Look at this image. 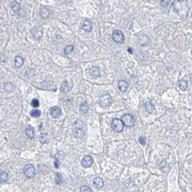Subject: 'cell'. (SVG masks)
Listing matches in <instances>:
<instances>
[{"mask_svg":"<svg viewBox=\"0 0 192 192\" xmlns=\"http://www.w3.org/2000/svg\"><path fill=\"white\" fill-rule=\"evenodd\" d=\"M112 39L114 42L117 43H122L124 42L125 38L122 31H120L119 30H115L112 34Z\"/></svg>","mask_w":192,"mask_h":192,"instance_id":"obj_5","label":"cell"},{"mask_svg":"<svg viewBox=\"0 0 192 192\" xmlns=\"http://www.w3.org/2000/svg\"><path fill=\"white\" fill-rule=\"evenodd\" d=\"M170 3H172V2H170V1H161V4L162 6H163V7H167L170 4Z\"/></svg>","mask_w":192,"mask_h":192,"instance_id":"obj_30","label":"cell"},{"mask_svg":"<svg viewBox=\"0 0 192 192\" xmlns=\"http://www.w3.org/2000/svg\"><path fill=\"white\" fill-rule=\"evenodd\" d=\"M23 64H24V59L22 57H21L20 56H17L14 58V65L16 67H21Z\"/></svg>","mask_w":192,"mask_h":192,"instance_id":"obj_12","label":"cell"},{"mask_svg":"<svg viewBox=\"0 0 192 192\" xmlns=\"http://www.w3.org/2000/svg\"><path fill=\"white\" fill-rule=\"evenodd\" d=\"M39 140L40 142L42 144L48 143V142H49V140H50L48 134H47V133H42V134H41L39 137Z\"/></svg>","mask_w":192,"mask_h":192,"instance_id":"obj_9","label":"cell"},{"mask_svg":"<svg viewBox=\"0 0 192 192\" xmlns=\"http://www.w3.org/2000/svg\"><path fill=\"white\" fill-rule=\"evenodd\" d=\"M9 179V175L7 173L3 172L0 173V182H6L7 181H8Z\"/></svg>","mask_w":192,"mask_h":192,"instance_id":"obj_22","label":"cell"},{"mask_svg":"<svg viewBox=\"0 0 192 192\" xmlns=\"http://www.w3.org/2000/svg\"><path fill=\"white\" fill-rule=\"evenodd\" d=\"M191 17H192V12H191Z\"/></svg>","mask_w":192,"mask_h":192,"instance_id":"obj_33","label":"cell"},{"mask_svg":"<svg viewBox=\"0 0 192 192\" xmlns=\"http://www.w3.org/2000/svg\"><path fill=\"white\" fill-rule=\"evenodd\" d=\"M99 103V105H100L101 107H108V106H109L111 104V103H112L111 96L109 94H105L104 95L101 96Z\"/></svg>","mask_w":192,"mask_h":192,"instance_id":"obj_2","label":"cell"},{"mask_svg":"<svg viewBox=\"0 0 192 192\" xmlns=\"http://www.w3.org/2000/svg\"><path fill=\"white\" fill-rule=\"evenodd\" d=\"M40 114H41V112H40V110H32L30 112V115L32 117H35V118H38V117H39L40 116Z\"/></svg>","mask_w":192,"mask_h":192,"instance_id":"obj_23","label":"cell"},{"mask_svg":"<svg viewBox=\"0 0 192 192\" xmlns=\"http://www.w3.org/2000/svg\"><path fill=\"white\" fill-rule=\"evenodd\" d=\"M127 51H129V52H130V54H132V53H133V51H132V48H128Z\"/></svg>","mask_w":192,"mask_h":192,"instance_id":"obj_32","label":"cell"},{"mask_svg":"<svg viewBox=\"0 0 192 192\" xmlns=\"http://www.w3.org/2000/svg\"><path fill=\"white\" fill-rule=\"evenodd\" d=\"M94 185L97 188H102L104 186V181L100 177H97L94 179Z\"/></svg>","mask_w":192,"mask_h":192,"instance_id":"obj_15","label":"cell"},{"mask_svg":"<svg viewBox=\"0 0 192 192\" xmlns=\"http://www.w3.org/2000/svg\"><path fill=\"white\" fill-rule=\"evenodd\" d=\"M145 110H146V111H148L149 113H152V112L153 111V110H154V108H155V107H154V105H153L150 101L146 102V103H145Z\"/></svg>","mask_w":192,"mask_h":192,"instance_id":"obj_19","label":"cell"},{"mask_svg":"<svg viewBox=\"0 0 192 192\" xmlns=\"http://www.w3.org/2000/svg\"><path fill=\"white\" fill-rule=\"evenodd\" d=\"M4 90L7 93H11L12 91L13 90V87L11 83H9V82L4 83Z\"/></svg>","mask_w":192,"mask_h":192,"instance_id":"obj_24","label":"cell"},{"mask_svg":"<svg viewBox=\"0 0 192 192\" xmlns=\"http://www.w3.org/2000/svg\"><path fill=\"white\" fill-rule=\"evenodd\" d=\"M121 120L122 121L124 125L127 127H132L135 124V119L131 114H125L122 116Z\"/></svg>","mask_w":192,"mask_h":192,"instance_id":"obj_3","label":"cell"},{"mask_svg":"<svg viewBox=\"0 0 192 192\" xmlns=\"http://www.w3.org/2000/svg\"><path fill=\"white\" fill-rule=\"evenodd\" d=\"M25 133H26V135L28 136V137L30 139H33L34 137V129L31 126H28V127L26 128Z\"/></svg>","mask_w":192,"mask_h":192,"instance_id":"obj_17","label":"cell"},{"mask_svg":"<svg viewBox=\"0 0 192 192\" xmlns=\"http://www.w3.org/2000/svg\"><path fill=\"white\" fill-rule=\"evenodd\" d=\"M128 86V83L125 80H120L118 82V88L122 93H124L127 90Z\"/></svg>","mask_w":192,"mask_h":192,"instance_id":"obj_10","label":"cell"},{"mask_svg":"<svg viewBox=\"0 0 192 192\" xmlns=\"http://www.w3.org/2000/svg\"><path fill=\"white\" fill-rule=\"evenodd\" d=\"M50 14V9H48L47 7H42L40 10V14L42 18L45 19V18H47Z\"/></svg>","mask_w":192,"mask_h":192,"instance_id":"obj_8","label":"cell"},{"mask_svg":"<svg viewBox=\"0 0 192 192\" xmlns=\"http://www.w3.org/2000/svg\"><path fill=\"white\" fill-rule=\"evenodd\" d=\"M178 88L179 89L182 91H185L186 90L187 88H188V83L186 80H184V79H181L178 82Z\"/></svg>","mask_w":192,"mask_h":192,"instance_id":"obj_16","label":"cell"},{"mask_svg":"<svg viewBox=\"0 0 192 192\" xmlns=\"http://www.w3.org/2000/svg\"><path fill=\"white\" fill-rule=\"evenodd\" d=\"M88 110H89V105H88V103H87L86 101L83 102V103L81 104V105H80V111H81V113H87Z\"/></svg>","mask_w":192,"mask_h":192,"instance_id":"obj_21","label":"cell"},{"mask_svg":"<svg viewBox=\"0 0 192 192\" xmlns=\"http://www.w3.org/2000/svg\"><path fill=\"white\" fill-rule=\"evenodd\" d=\"M50 114L53 118H58L61 114V109L57 106L53 107L50 109Z\"/></svg>","mask_w":192,"mask_h":192,"instance_id":"obj_7","label":"cell"},{"mask_svg":"<svg viewBox=\"0 0 192 192\" xmlns=\"http://www.w3.org/2000/svg\"><path fill=\"white\" fill-rule=\"evenodd\" d=\"M139 142L142 146H145L146 144V139L144 137H139Z\"/></svg>","mask_w":192,"mask_h":192,"instance_id":"obj_29","label":"cell"},{"mask_svg":"<svg viewBox=\"0 0 192 192\" xmlns=\"http://www.w3.org/2000/svg\"><path fill=\"white\" fill-rule=\"evenodd\" d=\"M161 170L163 172L168 173L170 171V168L166 161H163L161 164Z\"/></svg>","mask_w":192,"mask_h":192,"instance_id":"obj_18","label":"cell"},{"mask_svg":"<svg viewBox=\"0 0 192 192\" xmlns=\"http://www.w3.org/2000/svg\"><path fill=\"white\" fill-rule=\"evenodd\" d=\"M93 159L91 156L89 155H87V156H85L82 161H81V164H82V165L85 168H89V167H91L92 165V164H93Z\"/></svg>","mask_w":192,"mask_h":192,"instance_id":"obj_6","label":"cell"},{"mask_svg":"<svg viewBox=\"0 0 192 192\" xmlns=\"http://www.w3.org/2000/svg\"><path fill=\"white\" fill-rule=\"evenodd\" d=\"M24 173H25V176H27L28 178H33L35 175V169L30 164H28L24 167Z\"/></svg>","mask_w":192,"mask_h":192,"instance_id":"obj_4","label":"cell"},{"mask_svg":"<svg viewBox=\"0 0 192 192\" xmlns=\"http://www.w3.org/2000/svg\"><path fill=\"white\" fill-rule=\"evenodd\" d=\"M92 22L90 20H85L83 23V26H82V28L84 29L85 31L89 32L92 31Z\"/></svg>","mask_w":192,"mask_h":192,"instance_id":"obj_11","label":"cell"},{"mask_svg":"<svg viewBox=\"0 0 192 192\" xmlns=\"http://www.w3.org/2000/svg\"><path fill=\"white\" fill-rule=\"evenodd\" d=\"M11 8L12 9L14 12H19L20 9V3L17 2V1H13V2H12Z\"/></svg>","mask_w":192,"mask_h":192,"instance_id":"obj_20","label":"cell"},{"mask_svg":"<svg viewBox=\"0 0 192 192\" xmlns=\"http://www.w3.org/2000/svg\"><path fill=\"white\" fill-rule=\"evenodd\" d=\"M81 192H92V190L88 186H84L81 187Z\"/></svg>","mask_w":192,"mask_h":192,"instance_id":"obj_28","label":"cell"},{"mask_svg":"<svg viewBox=\"0 0 192 192\" xmlns=\"http://www.w3.org/2000/svg\"><path fill=\"white\" fill-rule=\"evenodd\" d=\"M31 105H32V106L33 107H35V108H38V106L40 105V103H39V101H38V100H37V99H33L32 102H31Z\"/></svg>","mask_w":192,"mask_h":192,"instance_id":"obj_27","label":"cell"},{"mask_svg":"<svg viewBox=\"0 0 192 192\" xmlns=\"http://www.w3.org/2000/svg\"><path fill=\"white\" fill-rule=\"evenodd\" d=\"M71 87H70L69 84H68V82H66V81H65L62 83L61 86V90L62 92H63L65 93H68L70 90H71Z\"/></svg>","mask_w":192,"mask_h":192,"instance_id":"obj_14","label":"cell"},{"mask_svg":"<svg viewBox=\"0 0 192 192\" xmlns=\"http://www.w3.org/2000/svg\"><path fill=\"white\" fill-rule=\"evenodd\" d=\"M90 74L91 75L94 77H98L100 76V71H99V69L97 67H93L90 69Z\"/></svg>","mask_w":192,"mask_h":192,"instance_id":"obj_13","label":"cell"},{"mask_svg":"<svg viewBox=\"0 0 192 192\" xmlns=\"http://www.w3.org/2000/svg\"><path fill=\"white\" fill-rule=\"evenodd\" d=\"M54 165H55V168H58L59 165L57 162H55V163H54Z\"/></svg>","mask_w":192,"mask_h":192,"instance_id":"obj_31","label":"cell"},{"mask_svg":"<svg viewBox=\"0 0 192 192\" xmlns=\"http://www.w3.org/2000/svg\"><path fill=\"white\" fill-rule=\"evenodd\" d=\"M111 129L116 132H122L124 129V124L120 119H114L111 122Z\"/></svg>","mask_w":192,"mask_h":192,"instance_id":"obj_1","label":"cell"},{"mask_svg":"<svg viewBox=\"0 0 192 192\" xmlns=\"http://www.w3.org/2000/svg\"><path fill=\"white\" fill-rule=\"evenodd\" d=\"M63 176L61 173H56V183L58 184H61L62 182H63Z\"/></svg>","mask_w":192,"mask_h":192,"instance_id":"obj_26","label":"cell"},{"mask_svg":"<svg viewBox=\"0 0 192 192\" xmlns=\"http://www.w3.org/2000/svg\"><path fill=\"white\" fill-rule=\"evenodd\" d=\"M73 48H74L73 46H72V45L66 46L64 48V53H65L66 54H70V53H71V52H72L73 50Z\"/></svg>","mask_w":192,"mask_h":192,"instance_id":"obj_25","label":"cell"}]
</instances>
